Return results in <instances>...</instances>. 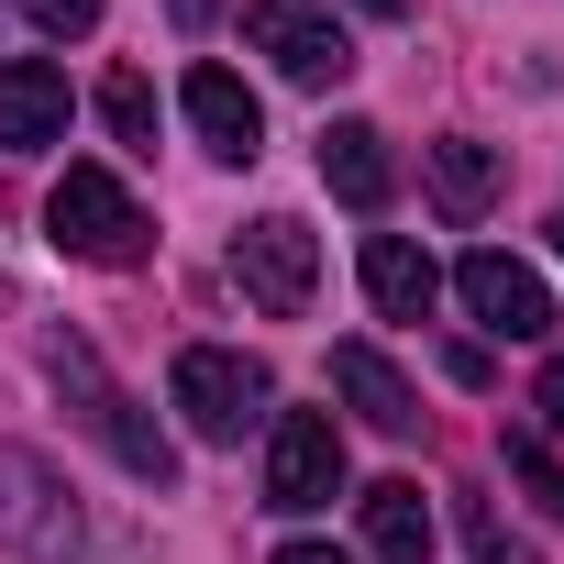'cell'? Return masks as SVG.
I'll return each mask as SVG.
<instances>
[{"instance_id": "6da1fadb", "label": "cell", "mask_w": 564, "mask_h": 564, "mask_svg": "<svg viewBox=\"0 0 564 564\" xmlns=\"http://www.w3.org/2000/svg\"><path fill=\"white\" fill-rule=\"evenodd\" d=\"M45 377H56V399H67V410H78V421H89V432L122 454V476H144V487H177V443H166V432H155V421H144V410L111 388V366H100L78 333H45Z\"/></svg>"}, {"instance_id": "7a4b0ae2", "label": "cell", "mask_w": 564, "mask_h": 564, "mask_svg": "<svg viewBox=\"0 0 564 564\" xmlns=\"http://www.w3.org/2000/svg\"><path fill=\"white\" fill-rule=\"evenodd\" d=\"M45 232H56L78 265H144V243H155L144 199H133L111 166H67V177L45 188Z\"/></svg>"}, {"instance_id": "3957f363", "label": "cell", "mask_w": 564, "mask_h": 564, "mask_svg": "<svg viewBox=\"0 0 564 564\" xmlns=\"http://www.w3.org/2000/svg\"><path fill=\"white\" fill-rule=\"evenodd\" d=\"M166 399H177V421L199 432V443H243L254 421H265V366L254 355H232V344H188L177 355V377H166Z\"/></svg>"}, {"instance_id": "277c9868", "label": "cell", "mask_w": 564, "mask_h": 564, "mask_svg": "<svg viewBox=\"0 0 564 564\" xmlns=\"http://www.w3.org/2000/svg\"><path fill=\"white\" fill-rule=\"evenodd\" d=\"M232 289H243L265 322H300V311H311V289H322V243H311V221L265 210V221L232 243Z\"/></svg>"}, {"instance_id": "5b68a950", "label": "cell", "mask_w": 564, "mask_h": 564, "mask_svg": "<svg viewBox=\"0 0 564 564\" xmlns=\"http://www.w3.org/2000/svg\"><path fill=\"white\" fill-rule=\"evenodd\" d=\"M254 56L300 89H344L355 78V34L333 23V0H254Z\"/></svg>"}, {"instance_id": "8992f818", "label": "cell", "mask_w": 564, "mask_h": 564, "mask_svg": "<svg viewBox=\"0 0 564 564\" xmlns=\"http://www.w3.org/2000/svg\"><path fill=\"white\" fill-rule=\"evenodd\" d=\"M333 487H344V432H333V410H276V432H265V509H333Z\"/></svg>"}, {"instance_id": "52a82bcc", "label": "cell", "mask_w": 564, "mask_h": 564, "mask_svg": "<svg viewBox=\"0 0 564 564\" xmlns=\"http://www.w3.org/2000/svg\"><path fill=\"white\" fill-rule=\"evenodd\" d=\"M454 300H465L476 333H498V344H542V333H553V289H542L520 254H498V243H476V254L454 265Z\"/></svg>"}, {"instance_id": "ba28073f", "label": "cell", "mask_w": 564, "mask_h": 564, "mask_svg": "<svg viewBox=\"0 0 564 564\" xmlns=\"http://www.w3.org/2000/svg\"><path fill=\"white\" fill-rule=\"evenodd\" d=\"M177 111L199 122V144H210L221 166H254V155H265V100H254V89H243L232 67H188Z\"/></svg>"}, {"instance_id": "9c48e42d", "label": "cell", "mask_w": 564, "mask_h": 564, "mask_svg": "<svg viewBox=\"0 0 564 564\" xmlns=\"http://www.w3.org/2000/svg\"><path fill=\"white\" fill-rule=\"evenodd\" d=\"M0 542H23V553H45V564L78 553V509H56V476H45L34 454H0Z\"/></svg>"}, {"instance_id": "30bf717a", "label": "cell", "mask_w": 564, "mask_h": 564, "mask_svg": "<svg viewBox=\"0 0 564 564\" xmlns=\"http://www.w3.org/2000/svg\"><path fill=\"white\" fill-rule=\"evenodd\" d=\"M0 144L12 155L67 144V67L56 56H0Z\"/></svg>"}, {"instance_id": "8fae6325", "label": "cell", "mask_w": 564, "mask_h": 564, "mask_svg": "<svg viewBox=\"0 0 564 564\" xmlns=\"http://www.w3.org/2000/svg\"><path fill=\"white\" fill-rule=\"evenodd\" d=\"M333 388H344V399H355L388 443H410V432H421V399H410V377H399L377 344H344V355H333Z\"/></svg>"}, {"instance_id": "7c38bea8", "label": "cell", "mask_w": 564, "mask_h": 564, "mask_svg": "<svg viewBox=\"0 0 564 564\" xmlns=\"http://www.w3.org/2000/svg\"><path fill=\"white\" fill-rule=\"evenodd\" d=\"M366 300H377L388 322H432V300H443V265H432L421 243L377 232V243H366Z\"/></svg>"}, {"instance_id": "4fadbf2b", "label": "cell", "mask_w": 564, "mask_h": 564, "mask_svg": "<svg viewBox=\"0 0 564 564\" xmlns=\"http://www.w3.org/2000/svg\"><path fill=\"white\" fill-rule=\"evenodd\" d=\"M322 177H333V199H355V210H388V188H399V166H388V133H377V122H333V133H322Z\"/></svg>"}, {"instance_id": "5bb4252c", "label": "cell", "mask_w": 564, "mask_h": 564, "mask_svg": "<svg viewBox=\"0 0 564 564\" xmlns=\"http://www.w3.org/2000/svg\"><path fill=\"white\" fill-rule=\"evenodd\" d=\"M366 553L377 564H432V498L410 476H377L366 487Z\"/></svg>"}, {"instance_id": "9a60e30c", "label": "cell", "mask_w": 564, "mask_h": 564, "mask_svg": "<svg viewBox=\"0 0 564 564\" xmlns=\"http://www.w3.org/2000/svg\"><path fill=\"white\" fill-rule=\"evenodd\" d=\"M498 144H476V133H454V144H432V199H443V221H487V199H498Z\"/></svg>"}, {"instance_id": "2e32d148", "label": "cell", "mask_w": 564, "mask_h": 564, "mask_svg": "<svg viewBox=\"0 0 564 564\" xmlns=\"http://www.w3.org/2000/svg\"><path fill=\"white\" fill-rule=\"evenodd\" d=\"M100 122H111L133 155H155V78H144V67H111V78H100Z\"/></svg>"}, {"instance_id": "e0dca14e", "label": "cell", "mask_w": 564, "mask_h": 564, "mask_svg": "<svg viewBox=\"0 0 564 564\" xmlns=\"http://www.w3.org/2000/svg\"><path fill=\"white\" fill-rule=\"evenodd\" d=\"M509 476L542 498V520H564V465H553V443H542V432H509Z\"/></svg>"}, {"instance_id": "ac0fdd59", "label": "cell", "mask_w": 564, "mask_h": 564, "mask_svg": "<svg viewBox=\"0 0 564 564\" xmlns=\"http://www.w3.org/2000/svg\"><path fill=\"white\" fill-rule=\"evenodd\" d=\"M465 553H476V564H542V553H531V542H520L487 498H465Z\"/></svg>"}, {"instance_id": "d6986e66", "label": "cell", "mask_w": 564, "mask_h": 564, "mask_svg": "<svg viewBox=\"0 0 564 564\" xmlns=\"http://www.w3.org/2000/svg\"><path fill=\"white\" fill-rule=\"evenodd\" d=\"M23 12H34V23L67 45V34H89V23H100V0H23Z\"/></svg>"}, {"instance_id": "ffe728a7", "label": "cell", "mask_w": 564, "mask_h": 564, "mask_svg": "<svg viewBox=\"0 0 564 564\" xmlns=\"http://www.w3.org/2000/svg\"><path fill=\"white\" fill-rule=\"evenodd\" d=\"M531 410H542V432H564V344H553V366H542V388H531Z\"/></svg>"}, {"instance_id": "44dd1931", "label": "cell", "mask_w": 564, "mask_h": 564, "mask_svg": "<svg viewBox=\"0 0 564 564\" xmlns=\"http://www.w3.org/2000/svg\"><path fill=\"white\" fill-rule=\"evenodd\" d=\"M166 23H177V34H210V23H221V0H166Z\"/></svg>"}, {"instance_id": "7402d4cb", "label": "cell", "mask_w": 564, "mask_h": 564, "mask_svg": "<svg viewBox=\"0 0 564 564\" xmlns=\"http://www.w3.org/2000/svg\"><path fill=\"white\" fill-rule=\"evenodd\" d=\"M276 564H355V553H333V542H289Z\"/></svg>"}, {"instance_id": "603a6c76", "label": "cell", "mask_w": 564, "mask_h": 564, "mask_svg": "<svg viewBox=\"0 0 564 564\" xmlns=\"http://www.w3.org/2000/svg\"><path fill=\"white\" fill-rule=\"evenodd\" d=\"M355 12H377V23H399V12H410V0H355Z\"/></svg>"}, {"instance_id": "cb8c5ba5", "label": "cell", "mask_w": 564, "mask_h": 564, "mask_svg": "<svg viewBox=\"0 0 564 564\" xmlns=\"http://www.w3.org/2000/svg\"><path fill=\"white\" fill-rule=\"evenodd\" d=\"M553 254H564V221H553Z\"/></svg>"}]
</instances>
